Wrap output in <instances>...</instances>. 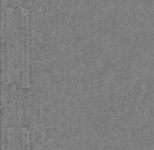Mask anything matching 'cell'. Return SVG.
Masks as SVG:
<instances>
[{
    "label": "cell",
    "mask_w": 154,
    "mask_h": 150,
    "mask_svg": "<svg viewBox=\"0 0 154 150\" xmlns=\"http://www.w3.org/2000/svg\"><path fill=\"white\" fill-rule=\"evenodd\" d=\"M7 34H8V45H7V54H8V81L11 83L13 79V68H14V44H13V29L12 18L9 16L7 24Z\"/></svg>",
    "instance_id": "1"
}]
</instances>
